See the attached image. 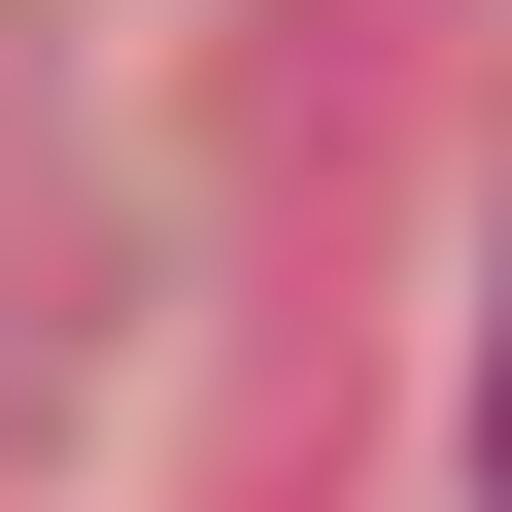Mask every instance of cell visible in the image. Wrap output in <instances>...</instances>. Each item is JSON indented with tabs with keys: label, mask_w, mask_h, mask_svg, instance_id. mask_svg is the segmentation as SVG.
Wrapping results in <instances>:
<instances>
[{
	"label": "cell",
	"mask_w": 512,
	"mask_h": 512,
	"mask_svg": "<svg viewBox=\"0 0 512 512\" xmlns=\"http://www.w3.org/2000/svg\"><path fill=\"white\" fill-rule=\"evenodd\" d=\"M478 512H512V308H478Z\"/></svg>",
	"instance_id": "1"
}]
</instances>
